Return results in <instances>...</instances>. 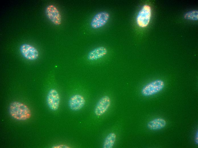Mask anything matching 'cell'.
Returning a JSON list of instances; mask_svg holds the SVG:
<instances>
[{"instance_id": "6da1fadb", "label": "cell", "mask_w": 198, "mask_h": 148, "mask_svg": "<svg viewBox=\"0 0 198 148\" xmlns=\"http://www.w3.org/2000/svg\"><path fill=\"white\" fill-rule=\"evenodd\" d=\"M9 111L11 116L18 120H27L30 119L31 116V112L28 106L18 101H15L11 103Z\"/></svg>"}, {"instance_id": "7a4b0ae2", "label": "cell", "mask_w": 198, "mask_h": 148, "mask_svg": "<svg viewBox=\"0 0 198 148\" xmlns=\"http://www.w3.org/2000/svg\"><path fill=\"white\" fill-rule=\"evenodd\" d=\"M165 83L160 79L154 80L146 85L142 89V94L145 96L154 95L161 91L164 88Z\"/></svg>"}, {"instance_id": "3957f363", "label": "cell", "mask_w": 198, "mask_h": 148, "mask_svg": "<svg viewBox=\"0 0 198 148\" xmlns=\"http://www.w3.org/2000/svg\"><path fill=\"white\" fill-rule=\"evenodd\" d=\"M151 17V9L148 5H144L139 12L136 17V21L140 27L147 26L150 22Z\"/></svg>"}, {"instance_id": "277c9868", "label": "cell", "mask_w": 198, "mask_h": 148, "mask_svg": "<svg viewBox=\"0 0 198 148\" xmlns=\"http://www.w3.org/2000/svg\"><path fill=\"white\" fill-rule=\"evenodd\" d=\"M20 51L22 56L28 60H36L39 56L38 50L30 44H24L21 45L20 47Z\"/></svg>"}, {"instance_id": "5b68a950", "label": "cell", "mask_w": 198, "mask_h": 148, "mask_svg": "<svg viewBox=\"0 0 198 148\" xmlns=\"http://www.w3.org/2000/svg\"><path fill=\"white\" fill-rule=\"evenodd\" d=\"M46 14L48 18L54 24L60 25L61 22V16L57 7L53 5L47 6L45 9Z\"/></svg>"}, {"instance_id": "8992f818", "label": "cell", "mask_w": 198, "mask_h": 148, "mask_svg": "<svg viewBox=\"0 0 198 148\" xmlns=\"http://www.w3.org/2000/svg\"><path fill=\"white\" fill-rule=\"evenodd\" d=\"M110 14L106 11H101L96 14L92 18L90 23L91 27L97 29L104 26L110 18Z\"/></svg>"}, {"instance_id": "52a82bcc", "label": "cell", "mask_w": 198, "mask_h": 148, "mask_svg": "<svg viewBox=\"0 0 198 148\" xmlns=\"http://www.w3.org/2000/svg\"><path fill=\"white\" fill-rule=\"evenodd\" d=\"M46 101L50 108L53 111H55L59 108L60 98L57 91L55 89H52L49 92L47 97Z\"/></svg>"}, {"instance_id": "ba28073f", "label": "cell", "mask_w": 198, "mask_h": 148, "mask_svg": "<svg viewBox=\"0 0 198 148\" xmlns=\"http://www.w3.org/2000/svg\"><path fill=\"white\" fill-rule=\"evenodd\" d=\"M111 100L109 96L102 97L97 102L94 109V113L97 116H101L104 114L109 107Z\"/></svg>"}, {"instance_id": "9c48e42d", "label": "cell", "mask_w": 198, "mask_h": 148, "mask_svg": "<svg viewBox=\"0 0 198 148\" xmlns=\"http://www.w3.org/2000/svg\"><path fill=\"white\" fill-rule=\"evenodd\" d=\"M85 101L82 95L76 94L72 96L68 102L70 109L73 111H78L81 109L84 106Z\"/></svg>"}, {"instance_id": "30bf717a", "label": "cell", "mask_w": 198, "mask_h": 148, "mask_svg": "<svg viewBox=\"0 0 198 148\" xmlns=\"http://www.w3.org/2000/svg\"><path fill=\"white\" fill-rule=\"evenodd\" d=\"M108 52L107 49L104 46L97 47L90 51L88 53V59L91 61L99 59L106 55Z\"/></svg>"}, {"instance_id": "8fae6325", "label": "cell", "mask_w": 198, "mask_h": 148, "mask_svg": "<svg viewBox=\"0 0 198 148\" xmlns=\"http://www.w3.org/2000/svg\"><path fill=\"white\" fill-rule=\"evenodd\" d=\"M166 121L164 119L161 118H157L148 122L147 126L149 129L156 130L163 128L166 126Z\"/></svg>"}, {"instance_id": "7c38bea8", "label": "cell", "mask_w": 198, "mask_h": 148, "mask_svg": "<svg viewBox=\"0 0 198 148\" xmlns=\"http://www.w3.org/2000/svg\"><path fill=\"white\" fill-rule=\"evenodd\" d=\"M116 135L114 133H110L106 137L104 141L103 148H112L114 145L116 139Z\"/></svg>"}, {"instance_id": "4fadbf2b", "label": "cell", "mask_w": 198, "mask_h": 148, "mask_svg": "<svg viewBox=\"0 0 198 148\" xmlns=\"http://www.w3.org/2000/svg\"><path fill=\"white\" fill-rule=\"evenodd\" d=\"M185 19L193 20H197L198 19V12L197 10H194L186 13L184 15Z\"/></svg>"}, {"instance_id": "5bb4252c", "label": "cell", "mask_w": 198, "mask_h": 148, "mask_svg": "<svg viewBox=\"0 0 198 148\" xmlns=\"http://www.w3.org/2000/svg\"><path fill=\"white\" fill-rule=\"evenodd\" d=\"M54 148H69L68 146L64 145H59L53 146L52 147Z\"/></svg>"}, {"instance_id": "9a60e30c", "label": "cell", "mask_w": 198, "mask_h": 148, "mask_svg": "<svg viewBox=\"0 0 198 148\" xmlns=\"http://www.w3.org/2000/svg\"><path fill=\"white\" fill-rule=\"evenodd\" d=\"M195 141L196 143L197 144H198V133L196 134V136L195 137Z\"/></svg>"}]
</instances>
